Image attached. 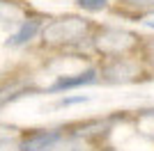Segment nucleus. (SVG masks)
Returning a JSON list of instances; mask_svg holds the SVG:
<instances>
[{
	"label": "nucleus",
	"instance_id": "obj_2",
	"mask_svg": "<svg viewBox=\"0 0 154 151\" xmlns=\"http://www.w3.org/2000/svg\"><path fill=\"white\" fill-rule=\"evenodd\" d=\"M92 80H94V71H88V73H81L76 78H60L51 89L55 92V89H67V87H76V85H88Z\"/></svg>",
	"mask_w": 154,
	"mask_h": 151
},
{
	"label": "nucleus",
	"instance_id": "obj_4",
	"mask_svg": "<svg viewBox=\"0 0 154 151\" xmlns=\"http://www.w3.org/2000/svg\"><path fill=\"white\" fill-rule=\"evenodd\" d=\"M149 25H152V28H154V21H149Z\"/></svg>",
	"mask_w": 154,
	"mask_h": 151
},
{
	"label": "nucleus",
	"instance_id": "obj_3",
	"mask_svg": "<svg viewBox=\"0 0 154 151\" xmlns=\"http://www.w3.org/2000/svg\"><path fill=\"white\" fill-rule=\"evenodd\" d=\"M81 5L88 9H101V7H106V0H81Z\"/></svg>",
	"mask_w": 154,
	"mask_h": 151
},
{
	"label": "nucleus",
	"instance_id": "obj_1",
	"mask_svg": "<svg viewBox=\"0 0 154 151\" xmlns=\"http://www.w3.org/2000/svg\"><path fill=\"white\" fill-rule=\"evenodd\" d=\"M37 28H39V25L35 23V21H30V23H23V25H21V30L16 32V34H14V37L7 41V44H9V46H23L26 41H30V39L35 37Z\"/></svg>",
	"mask_w": 154,
	"mask_h": 151
}]
</instances>
